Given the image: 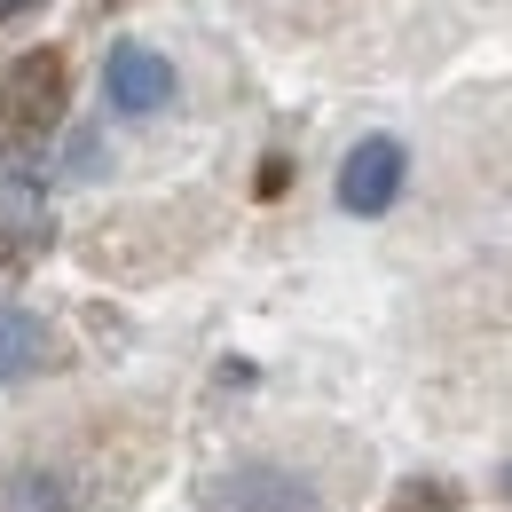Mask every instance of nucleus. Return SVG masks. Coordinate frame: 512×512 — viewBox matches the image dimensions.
I'll return each instance as SVG.
<instances>
[{"instance_id":"1","label":"nucleus","mask_w":512,"mask_h":512,"mask_svg":"<svg viewBox=\"0 0 512 512\" xmlns=\"http://www.w3.org/2000/svg\"><path fill=\"white\" fill-rule=\"evenodd\" d=\"M197 512H331L323 505V489L308 473H292V465H229V473H213L205 489H197Z\"/></svg>"},{"instance_id":"2","label":"nucleus","mask_w":512,"mask_h":512,"mask_svg":"<svg viewBox=\"0 0 512 512\" xmlns=\"http://www.w3.org/2000/svg\"><path fill=\"white\" fill-rule=\"evenodd\" d=\"M402 182H410V150H402L394 134H363V142L339 158V213L379 221V213H394Z\"/></svg>"},{"instance_id":"3","label":"nucleus","mask_w":512,"mask_h":512,"mask_svg":"<svg viewBox=\"0 0 512 512\" xmlns=\"http://www.w3.org/2000/svg\"><path fill=\"white\" fill-rule=\"evenodd\" d=\"M64 119V56L56 48H32L24 64L0 71V127L16 134H40Z\"/></svg>"},{"instance_id":"4","label":"nucleus","mask_w":512,"mask_h":512,"mask_svg":"<svg viewBox=\"0 0 512 512\" xmlns=\"http://www.w3.org/2000/svg\"><path fill=\"white\" fill-rule=\"evenodd\" d=\"M103 95H111V111L150 119V111L174 103V64H166L158 48H142V40H119V48L103 56Z\"/></svg>"},{"instance_id":"5","label":"nucleus","mask_w":512,"mask_h":512,"mask_svg":"<svg viewBox=\"0 0 512 512\" xmlns=\"http://www.w3.org/2000/svg\"><path fill=\"white\" fill-rule=\"evenodd\" d=\"M0 512H87V481L71 465H0Z\"/></svg>"},{"instance_id":"6","label":"nucleus","mask_w":512,"mask_h":512,"mask_svg":"<svg viewBox=\"0 0 512 512\" xmlns=\"http://www.w3.org/2000/svg\"><path fill=\"white\" fill-rule=\"evenodd\" d=\"M48 229V174L32 150H0V237H40Z\"/></svg>"},{"instance_id":"7","label":"nucleus","mask_w":512,"mask_h":512,"mask_svg":"<svg viewBox=\"0 0 512 512\" xmlns=\"http://www.w3.org/2000/svg\"><path fill=\"white\" fill-rule=\"evenodd\" d=\"M40 363H48V331L24 316V308H0V386L40 371Z\"/></svg>"},{"instance_id":"8","label":"nucleus","mask_w":512,"mask_h":512,"mask_svg":"<svg viewBox=\"0 0 512 512\" xmlns=\"http://www.w3.org/2000/svg\"><path fill=\"white\" fill-rule=\"evenodd\" d=\"M24 8H32V0H0V24H8V16H24Z\"/></svg>"}]
</instances>
